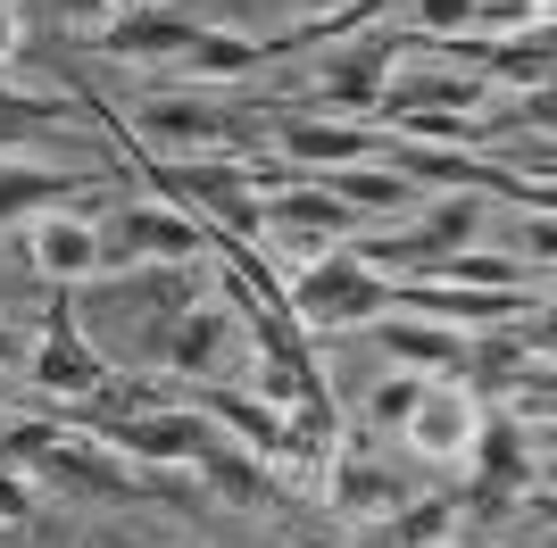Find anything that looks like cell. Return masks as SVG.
<instances>
[{
	"instance_id": "obj_4",
	"label": "cell",
	"mask_w": 557,
	"mask_h": 548,
	"mask_svg": "<svg viewBox=\"0 0 557 548\" xmlns=\"http://www.w3.org/2000/svg\"><path fill=\"white\" fill-rule=\"evenodd\" d=\"M175 374H191L200 390H225L233 374H242V324L225 316V308H209V299H191L184 316L166 324V349H159Z\"/></svg>"
},
{
	"instance_id": "obj_27",
	"label": "cell",
	"mask_w": 557,
	"mask_h": 548,
	"mask_svg": "<svg viewBox=\"0 0 557 548\" xmlns=\"http://www.w3.org/2000/svg\"><path fill=\"white\" fill-rule=\"evenodd\" d=\"M9 365H25V341L9 333V324H0V374H9Z\"/></svg>"
},
{
	"instance_id": "obj_19",
	"label": "cell",
	"mask_w": 557,
	"mask_h": 548,
	"mask_svg": "<svg viewBox=\"0 0 557 548\" xmlns=\"http://www.w3.org/2000/svg\"><path fill=\"white\" fill-rule=\"evenodd\" d=\"M258 59H267V50L242 42V34H200V42H191L175 67H184V75H250Z\"/></svg>"
},
{
	"instance_id": "obj_3",
	"label": "cell",
	"mask_w": 557,
	"mask_h": 548,
	"mask_svg": "<svg viewBox=\"0 0 557 548\" xmlns=\"http://www.w3.org/2000/svg\"><path fill=\"white\" fill-rule=\"evenodd\" d=\"M141 134L166 150H250L258 116L225 109V100H191V91H159V100H141Z\"/></svg>"
},
{
	"instance_id": "obj_16",
	"label": "cell",
	"mask_w": 557,
	"mask_h": 548,
	"mask_svg": "<svg viewBox=\"0 0 557 548\" xmlns=\"http://www.w3.org/2000/svg\"><path fill=\"white\" fill-rule=\"evenodd\" d=\"M325 191L333 200H367V208H383V216H408V208H417V183L408 175H383V166H333L325 175Z\"/></svg>"
},
{
	"instance_id": "obj_25",
	"label": "cell",
	"mask_w": 557,
	"mask_h": 548,
	"mask_svg": "<svg viewBox=\"0 0 557 548\" xmlns=\"http://www.w3.org/2000/svg\"><path fill=\"white\" fill-rule=\"evenodd\" d=\"M100 9H109V0H50V17H59V25H92Z\"/></svg>"
},
{
	"instance_id": "obj_21",
	"label": "cell",
	"mask_w": 557,
	"mask_h": 548,
	"mask_svg": "<svg viewBox=\"0 0 557 548\" xmlns=\"http://www.w3.org/2000/svg\"><path fill=\"white\" fill-rule=\"evenodd\" d=\"M474 440H483L491 490H524V449H516V424H491V433H474Z\"/></svg>"
},
{
	"instance_id": "obj_24",
	"label": "cell",
	"mask_w": 557,
	"mask_h": 548,
	"mask_svg": "<svg viewBox=\"0 0 557 548\" xmlns=\"http://www.w3.org/2000/svg\"><path fill=\"white\" fill-rule=\"evenodd\" d=\"M0 524H34V490H25L9 465H0Z\"/></svg>"
},
{
	"instance_id": "obj_18",
	"label": "cell",
	"mask_w": 557,
	"mask_h": 548,
	"mask_svg": "<svg viewBox=\"0 0 557 548\" xmlns=\"http://www.w3.org/2000/svg\"><path fill=\"white\" fill-rule=\"evenodd\" d=\"M491 67L508 75V84H533V91H549V17H541L533 34H508V42L491 50Z\"/></svg>"
},
{
	"instance_id": "obj_15",
	"label": "cell",
	"mask_w": 557,
	"mask_h": 548,
	"mask_svg": "<svg viewBox=\"0 0 557 548\" xmlns=\"http://www.w3.org/2000/svg\"><path fill=\"white\" fill-rule=\"evenodd\" d=\"M333 507H342V515H374V524H383L392 507H408V482L383 474V465H367V457H342V465H333Z\"/></svg>"
},
{
	"instance_id": "obj_23",
	"label": "cell",
	"mask_w": 557,
	"mask_h": 548,
	"mask_svg": "<svg viewBox=\"0 0 557 548\" xmlns=\"http://www.w3.org/2000/svg\"><path fill=\"white\" fill-rule=\"evenodd\" d=\"M458 25H474V0H424L417 9V34H458Z\"/></svg>"
},
{
	"instance_id": "obj_11",
	"label": "cell",
	"mask_w": 557,
	"mask_h": 548,
	"mask_svg": "<svg viewBox=\"0 0 557 548\" xmlns=\"http://www.w3.org/2000/svg\"><path fill=\"white\" fill-rule=\"evenodd\" d=\"M374 341H383V358H399V365H449V374L474 365V341H466L458 324H417V316H399V308L374 316Z\"/></svg>"
},
{
	"instance_id": "obj_5",
	"label": "cell",
	"mask_w": 557,
	"mask_h": 548,
	"mask_svg": "<svg viewBox=\"0 0 557 548\" xmlns=\"http://www.w3.org/2000/svg\"><path fill=\"white\" fill-rule=\"evenodd\" d=\"M258 233H283V241H300L308 258H325L333 241L358 233V208L333 200L325 183H292V191H267V200H258Z\"/></svg>"
},
{
	"instance_id": "obj_14",
	"label": "cell",
	"mask_w": 557,
	"mask_h": 548,
	"mask_svg": "<svg viewBox=\"0 0 557 548\" xmlns=\"http://www.w3.org/2000/svg\"><path fill=\"white\" fill-rule=\"evenodd\" d=\"M67 200H84V175L0 159V225H9V216H34V208H67Z\"/></svg>"
},
{
	"instance_id": "obj_20",
	"label": "cell",
	"mask_w": 557,
	"mask_h": 548,
	"mask_svg": "<svg viewBox=\"0 0 557 548\" xmlns=\"http://www.w3.org/2000/svg\"><path fill=\"white\" fill-rule=\"evenodd\" d=\"M200 457H209V482H216V499H233V507H258V499H267V474H258L250 457L216 449V440H209Z\"/></svg>"
},
{
	"instance_id": "obj_26",
	"label": "cell",
	"mask_w": 557,
	"mask_h": 548,
	"mask_svg": "<svg viewBox=\"0 0 557 548\" xmlns=\"http://www.w3.org/2000/svg\"><path fill=\"white\" fill-rule=\"evenodd\" d=\"M17 42H25V25H17V9H9V0H0V67H9V59H17Z\"/></svg>"
},
{
	"instance_id": "obj_12",
	"label": "cell",
	"mask_w": 557,
	"mask_h": 548,
	"mask_svg": "<svg viewBox=\"0 0 557 548\" xmlns=\"http://www.w3.org/2000/svg\"><path fill=\"white\" fill-rule=\"evenodd\" d=\"M191 42H200V25L175 17V9H125V17L109 25L116 59H184Z\"/></svg>"
},
{
	"instance_id": "obj_17",
	"label": "cell",
	"mask_w": 557,
	"mask_h": 548,
	"mask_svg": "<svg viewBox=\"0 0 557 548\" xmlns=\"http://www.w3.org/2000/svg\"><path fill=\"white\" fill-rule=\"evenodd\" d=\"M458 524V507L449 499H424V507H392L383 524H374V548H433L442 532Z\"/></svg>"
},
{
	"instance_id": "obj_28",
	"label": "cell",
	"mask_w": 557,
	"mask_h": 548,
	"mask_svg": "<svg viewBox=\"0 0 557 548\" xmlns=\"http://www.w3.org/2000/svg\"><path fill=\"white\" fill-rule=\"evenodd\" d=\"M250 548H275V540H250Z\"/></svg>"
},
{
	"instance_id": "obj_10",
	"label": "cell",
	"mask_w": 557,
	"mask_h": 548,
	"mask_svg": "<svg viewBox=\"0 0 557 548\" xmlns=\"http://www.w3.org/2000/svg\"><path fill=\"white\" fill-rule=\"evenodd\" d=\"M109 440L166 465V457H200L216 433H209V415H191V408H141V415H109Z\"/></svg>"
},
{
	"instance_id": "obj_7",
	"label": "cell",
	"mask_w": 557,
	"mask_h": 548,
	"mask_svg": "<svg viewBox=\"0 0 557 548\" xmlns=\"http://www.w3.org/2000/svg\"><path fill=\"white\" fill-rule=\"evenodd\" d=\"M474 433H483V415L466 390H417V408L399 415V440L417 449V465H466Z\"/></svg>"
},
{
	"instance_id": "obj_13",
	"label": "cell",
	"mask_w": 557,
	"mask_h": 548,
	"mask_svg": "<svg viewBox=\"0 0 557 548\" xmlns=\"http://www.w3.org/2000/svg\"><path fill=\"white\" fill-rule=\"evenodd\" d=\"M34 266L42 274H92L100 266V241H92V216L84 208H50L42 225H34Z\"/></svg>"
},
{
	"instance_id": "obj_9",
	"label": "cell",
	"mask_w": 557,
	"mask_h": 548,
	"mask_svg": "<svg viewBox=\"0 0 557 548\" xmlns=\"http://www.w3.org/2000/svg\"><path fill=\"white\" fill-rule=\"evenodd\" d=\"M374 150L367 125H342V116H283L275 125V159L300 166V175H333V166H358Z\"/></svg>"
},
{
	"instance_id": "obj_6",
	"label": "cell",
	"mask_w": 557,
	"mask_h": 548,
	"mask_svg": "<svg viewBox=\"0 0 557 548\" xmlns=\"http://www.w3.org/2000/svg\"><path fill=\"white\" fill-rule=\"evenodd\" d=\"M392 84V34H358L349 50H333L317 84H308V116H333V109H374Z\"/></svg>"
},
{
	"instance_id": "obj_2",
	"label": "cell",
	"mask_w": 557,
	"mask_h": 548,
	"mask_svg": "<svg viewBox=\"0 0 557 548\" xmlns=\"http://www.w3.org/2000/svg\"><path fill=\"white\" fill-rule=\"evenodd\" d=\"M100 241V266H200L209 258V233L191 225V216H175V208H150V200H116L109 216L92 225Z\"/></svg>"
},
{
	"instance_id": "obj_1",
	"label": "cell",
	"mask_w": 557,
	"mask_h": 548,
	"mask_svg": "<svg viewBox=\"0 0 557 548\" xmlns=\"http://www.w3.org/2000/svg\"><path fill=\"white\" fill-rule=\"evenodd\" d=\"M392 308V274H374L367 258H300V274H292V316L317 324V333H342V324H374Z\"/></svg>"
},
{
	"instance_id": "obj_8",
	"label": "cell",
	"mask_w": 557,
	"mask_h": 548,
	"mask_svg": "<svg viewBox=\"0 0 557 548\" xmlns=\"http://www.w3.org/2000/svg\"><path fill=\"white\" fill-rule=\"evenodd\" d=\"M25 374H34L50 399H92V390L109 383V358H100V349L75 333V308H67V299L50 308V333H42V349L25 358Z\"/></svg>"
},
{
	"instance_id": "obj_22",
	"label": "cell",
	"mask_w": 557,
	"mask_h": 548,
	"mask_svg": "<svg viewBox=\"0 0 557 548\" xmlns=\"http://www.w3.org/2000/svg\"><path fill=\"white\" fill-rule=\"evenodd\" d=\"M417 374H392V383H383V390H374V399H367V415H374V424H383V433H399V415H408V408H417Z\"/></svg>"
}]
</instances>
